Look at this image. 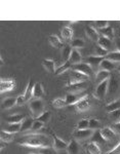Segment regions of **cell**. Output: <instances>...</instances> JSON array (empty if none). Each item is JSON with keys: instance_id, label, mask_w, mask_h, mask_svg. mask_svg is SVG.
Here are the masks:
<instances>
[{"instance_id": "obj_1", "label": "cell", "mask_w": 120, "mask_h": 154, "mask_svg": "<svg viewBox=\"0 0 120 154\" xmlns=\"http://www.w3.org/2000/svg\"><path fill=\"white\" fill-rule=\"evenodd\" d=\"M17 144L23 147H29V148H46L51 147L52 143L51 140L47 136L43 134H30L22 137L21 139L17 141Z\"/></svg>"}, {"instance_id": "obj_2", "label": "cell", "mask_w": 120, "mask_h": 154, "mask_svg": "<svg viewBox=\"0 0 120 154\" xmlns=\"http://www.w3.org/2000/svg\"><path fill=\"white\" fill-rule=\"evenodd\" d=\"M30 110L34 119L38 118L44 112V103L41 99H34L30 101Z\"/></svg>"}, {"instance_id": "obj_3", "label": "cell", "mask_w": 120, "mask_h": 154, "mask_svg": "<svg viewBox=\"0 0 120 154\" xmlns=\"http://www.w3.org/2000/svg\"><path fill=\"white\" fill-rule=\"evenodd\" d=\"M108 85H109V80H105L103 82L99 83L94 93V97L100 101H103L105 97L108 94Z\"/></svg>"}, {"instance_id": "obj_4", "label": "cell", "mask_w": 120, "mask_h": 154, "mask_svg": "<svg viewBox=\"0 0 120 154\" xmlns=\"http://www.w3.org/2000/svg\"><path fill=\"white\" fill-rule=\"evenodd\" d=\"M89 78V76L85 75V74L81 73L79 71H75L71 73V76H70V80L68 84H73V83H78V82H86L87 79Z\"/></svg>"}, {"instance_id": "obj_5", "label": "cell", "mask_w": 120, "mask_h": 154, "mask_svg": "<svg viewBox=\"0 0 120 154\" xmlns=\"http://www.w3.org/2000/svg\"><path fill=\"white\" fill-rule=\"evenodd\" d=\"M14 88H16V82H14V79L2 78L1 81H0V91H1V94L11 91Z\"/></svg>"}, {"instance_id": "obj_6", "label": "cell", "mask_w": 120, "mask_h": 154, "mask_svg": "<svg viewBox=\"0 0 120 154\" xmlns=\"http://www.w3.org/2000/svg\"><path fill=\"white\" fill-rule=\"evenodd\" d=\"M94 131L91 128H86V130H76L73 133V136L76 140H86V139L91 138L94 135Z\"/></svg>"}, {"instance_id": "obj_7", "label": "cell", "mask_w": 120, "mask_h": 154, "mask_svg": "<svg viewBox=\"0 0 120 154\" xmlns=\"http://www.w3.org/2000/svg\"><path fill=\"white\" fill-rule=\"evenodd\" d=\"M86 97V94L84 93H79V94H67L66 95V103H67V106H70V105H75L77 102H79L81 99L85 98Z\"/></svg>"}, {"instance_id": "obj_8", "label": "cell", "mask_w": 120, "mask_h": 154, "mask_svg": "<svg viewBox=\"0 0 120 154\" xmlns=\"http://www.w3.org/2000/svg\"><path fill=\"white\" fill-rule=\"evenodd\" d=\"M72 69L75 71L81 72V73L85 74V75H87V76H91L92 74V67L89 65V64L85 63V62H84V63H82L81 62V63L72 66Z\"/></svg>"}, {"instance_id": "obj_9", "label": "cell", "mask_w": 120, "mask_h": 154, "mask_svg": "<svg viewBox=\"0 0 120 154\" xmlns=\"http://www.w3.org/2000/svg\"><path fill=\"white\" fill-rule=\"evenodd\" d=\"M67 91L68 94H79L85 89L86 88V82H78V83H73V84H67Z\"/></svg>"}, {"instance_id": "obj_10", "label": "cell", "mask_w": 120, "mask_h": 154, "mask_svg": "<svg viewBox=\"0 0 120 154\" xmlns=\"http://www.w3.org/2000/svg\"><path fill=\"white\" fill-rule=\"evenodd\" d=\"M52 147L56 150H65L68 147V143H66L59 137H57L54 134H52Z\"/></svg>"}, {"instance_id": "obj_11", "label": "cell", "mask_w": 120, "mask_h": 154, "mask_svg": "<svg viewBox=\"0 0 120 154\" xmlns=\"http://www.w3.org/2000/svg\"><path fill=\"white\" fill-rule=\"evenodd\" d=\"M89 107H91V103L87 100V97L81 99L79 102H77V103L75 104V109H76L77 111H79V112H84V111L88 110Z\"/></svg>"}, {"instance_id": "obj_12", "label": "cell", "mask_w": 120, "mask_h": 154, "mask_svg": "<svg viewBox=\"0 0 120 154\" xmlns=\"http://www.w3.org/2000/svg\"><path fill=\"white\" fill-rule=\"evenodd\" d=\"M67 153L68 154H79L80 146L76 139H73L68 143V147H67Z\"/></svg>"}, {"instance_id": "obj_13", "label": "cell", "mask_w": 120, "mask_h": 154, "mask_svg": "<svg viewBox=\"0 0 120 154\" xmlns=\"http://www.w3.org/2000/svg\"><path fill=\"white\" fill-rule=\"evenodd\" d=\"M48 42L49 44L54 48H63L65 44L63 43V41L59 38L57 35H49L48 36Z\"/></svg>"}, {"instance_id": "obj_14", "label": "cell", "mask_w": 120, "mask_h": 154, "mask_svg": "<svg viewBox=\"0 0 120 154\" xmlns=\"http://www.w3.org/2000/svg\"><path fill=\"white\" fill-rule=\"evenodd\" d=\"M42 66L44 67V69L49 72V73H56V63H54V60L51 59H44L42 61Z\"/></svg>"}, {"instance_id": "obj_15", "label": "cell", "mask_w": 120, "mask_h": 154, "mask_svg": "<svg viewBox=\"0 0 120 154\" xmlns=\"http://www.w3.org/2000/svg\"><path fill=\"white\" fill-rule=\"evenodd\" d=\"M97 45L109 51L112 48V40L105 36H100L99 40H97Z\"/></svg>"}, {"instance_id": "obj_16", "label": "cell", "mask_w": 120, "mask_h": 154, "mask_svg": "<svg viewBox=\"0 0 120 154\" xmlns=\"http://www.w3.org/2000/svg\"><path fill=\"white\" fill-rule=\"evenodd\" d=\"M85 33H86V36L88 37L89 39H91L92 41H97L100 38L99 36V32L97 31L94 27L91 26H86L85 27Z\"/></svg>"}, {"instance_id": "obj_17", "label": "cell", "mask_w": 120, "mask_h": 154, "mask_svg": "<svg viewBox=\"0 0 120 154\" xmlns=\"http://www.w3.org/2000/svg\"><path fill=\"white\" fill-rule=\"evenodd\" d=\"M110 77H111V72L100 69V70L97 72L96 79H97V82L101 83V82H103V81H105V80H109Z\"/></svg>"}, {"instance_id": "obj_18", "label": "cell", "mask_w": 120, "mask_h": 154, "mask_svg": "<svg viewBox=\"0 0 120 154\" xmlns=\"http://www.w3.org/2000/svg\"><path fill=\"white\" fill-rule=\"evenodd\" d=\"M81 61H82L81 54H80L77 49H73L71 53V56H70V58H69V62L71 63V65L74 66V65H76V64L81 63Z\"/></svg>"}, {"instance_id": "obj_19", "label": "cell", "mask_w": 120, "mask_h": 154, "mask_svg": "<svg viewBox=\"0 0 120 154\" xmlns=\"http://www.w3.org/2000/svg\"><path fill=\"white\" fill-rule=\"evenodd\" d=\"M118 80H117V78L115 76H112L110 77L109 79V85H108V94L107 95H112V94H114L115 91H117V88H118Z\"/></svg>"}, {"instance_id": "obj_20", "label": "cell", "mask_w": 120, "mask_h": 154, "mask_svg": "<svg viewBox=\"0 0 120 154\" xmlns=\"http://www.w3.org/2000/svg\"><path fill=\"white\" fill-rule=\"evenodd\" d=\"M100 131H101L102 136L104 137V139L106 141H111L116 138V134L114 133V131L111 128H104Z\"/></svg>"}, {"instance_id": "obj_21", "label": "cell", "mask_w": 120, "mask_h": 154, "mask_svg": "<svg viewBox=\"0 0 120 154\" xmlns=\"http://www.w3.org/2000/svg\"><path fill=\"white\" fill-rule=\"evenodd\" d=\"M105 58H102V57H97V56H91L88 58L85 59V63L89 64L91 67H100L101 63L103 62V60Z\"/></svg>"}, {"instance_id": "obj_22", "label": "cell", "mask_w": 120, "mask_h": 154, "mask_svg": "<svg viewBox=\"0 0 120 154\" xmlns=\"http://www.w3.org/2000/svg\"><path fill=\"white\" fill-rule=\"evenodd\" d=\"M34 84L35 83L32 82V80L30 79L28 84H27V88H26V89H25V93H24V96H25V99H26V102L32 101V98H33Z\"/></svg>"}, {"instance_id": "obj_23", "label": "cell", "mask_w": 120, "mask_h": 154, "mask_svg": "<svg viewBox=\"0 0 120 154\" xmlns=\"http://www.w3.org/2000/svg\"><path fill=\"white\" fill-rule=\"evenodd\" d=\"M35 119L31 116H28L22 121V128H21V131H27L29 130H32V126H33V123H34Z\"/></svg>"}, {"instance_id": "obj_24", "label": "cell", "mask_w": 120, "mask_h": 154, "mask_svg": "<svg viewBox=\"0 0 120 154\" xmlns=\"http://www.w3.org/2000/svg\"><path fill=\"white\" fill-rule=\"evenodd\" d=\"M44 95V88L40 82H35L34 89H33V98L35 99H41V97Z\"/></svg>"}, {"instance_id": "obj_25", "label": "cell", "mask_w": 120, "mask_h": 154, "mask_svg": "<svg viewBox=\"0 0 120 154\" xmlns=\"http://www.w3.org/2000/svg\"><path fill=\"white\" fill-rule=\"evenodd\" d=\"M100 68H101L102 70H106V71L111 72L112 70L116 69V65H115V63H113L112 61H110V60L105 58L103 60V62L101 63V65H100Z\"/></svg>"}, {"instance_id": "obj_26", "label": "cell", "mask_w": 120, "mask_h": 154, "mask_svg": "<svg viewBox=\"0 0 120 154\" xmlns=\"http://www.w3.org/2000/svg\"><path fill=\"white\" fill-rule=\"evenodd\" d=\"M17 105V98L14 97H11V98H7L5 100H3L1 104V107L3 110H8V109L12 108L14 106Z\"/></svg>"}, {"instance_id": "obj_27", "label": "cell", "mask_w": 120, "mask_h": 154, "mask_svg": "<svg viewBox=\"0 0 120 154\" xmlns=\"http://www.w3.org/2000/svg\"><path fill=\"white\" fill-rule=\"evenodd\" d=\"M26 118V116L23 115V114H14V115H11L8 117H6V121L7 123H22V121Z\"/></svg>"}, {"instance_id": "obj_28", "label": "cell", "mask_w": 120, "mask_h": 154, "mask_svg": "<svg viewBox=\"0 0 120 154\" xmlns=\"http://www.w3.org/2000/svg\"><path fill=\"white\" fill-rule=\"evenodd\" d=\"M91 142L97 143V144H99V145H101V144H104L105 142H107V141L105 140L104 137L102 136L101 131L97 130V131H94V135H92V137H91Z\"/></svg>"}, {"instance_id": "obj_29", "label": "cell", "mask_w": 120, "mask_h": 154, "mask_svg": "<svg viewBox=\"0 0 120 154\" xmlns=\"http://www.w3.org/2000/svg\"><path fill=\"white\" fill-rule=\"evenodd\" d=\"M61 32H62V37L66 41H70L73 38V34H74L73 30H72V28H70V27H64Z\"/></svg>"}, {"instance_id": "obj_30", "label": "cell", "mask_w": 120, "mask_h": 154, "mask_svg": "<svg viewBox=\"0 0 120 154\" xmlns=\"http://www.w3.org/2000/svg\"><path fill=\"white\" fill-rule=\"evenodd\" d=\"M0 139H1V142L8 144L9 142L14 141V134H11L8 131L2 130L1 133H0Z\"/></svg>"}, {"instance_id": "obj_31", "label": "cell", "mask_w": 120, "mask_h": 154, "mask_svg": "<svg viewBox=\"0 0 120 154\" xmlns=\"http://www.w3.org/2000/svg\"><path fill=\"white\" fill-rule=\"evenodd\" d=\"M87 151H88L89 154H102L100 145L94 142H91L87 145Z\"/></svg>"}, {"instance_id": "obj_32", "label": "cell", "mask_w": 120, "mask_h": 154, "mask_svg": "<svg viewBox=\"0 0 120 154\" xmlns=\"http://www.w3.org/2000/svg\"><path fill=\"white\" fill-rule=\"evenodd\" d=\"M73 51L72 46L70 44H65L63 49H62V56H63V59L65 62H68L69 61V58L71 56V53Z\"/></svg>"}, {"instance_id": "obj_33", "label": "cell", "mask_w": 120, "mask_h": 154, "mask_svg": "<svg viewBox=\"0 0 120 154\" xmlns=\"http://www.w3.org/2000/svg\"><path fill=\"white\" fill-rule=\"evenodd\" d=\"M21 128H22V123H11V125H7L5 131L11 134H17L21 131Z\"/></svg>"}, {"instance_id": "obj_34", "label": "cell", "mask_w": 120, "mask_h": 154, "mask_svg": "<svg viewBox=\"0 0 120 154\" xmlns=\"http://www.w3.org/2000/svg\"><path fill=\"white\" fill-rule=\"evenodd\" d=\"M106 59L112 61L113 63H120V51H110L108 56L106 57Z\"/></svg>"}, {"instance_id": "obj_35", "label": "cell", "mask_w": 120, "mask_h": 154, "mask_svg": "<svg viewBox=\"0 0 120 154\" xmlns=\"http://www.w3.org/2000/svg\"><path fill=\"white\" fill-rule=\"evenodd\" d=\"M100 33L102 34V36H105L109 39H113L114 38V31H113V28L112 27H107V28H104V29H101Z\"/></svg>"}, {"instance_id": "obj_36", "label": "cell", "mask_w": 120, "mask_h": 154, "mask_svg": "<svg viewBox=\"0 0 120 154\" xmlns=\"http://www.w3.org/2000/svg\"><path fill=\"white\" fill-rule=\"evenodd\" d=\"M120 109V100H115L111 103H109L108 105L106 106V111L108 113L112 112V111H115V110H118Z\"/></svg>"}, {"instance_id": "obj_37", "label": "cell", "mask_w": 120, "mask_h": 154, "mask_svg": "<svg viewBox=\"0 0 120 154\" xmlns=\"http://www.w3.org/2000/svg\"><path fill=\"white\" fill-rule=\"evenodd\" d=\"M66 106H67L66 100L63 98H57V99H54V100L52 101V107L56 108V109H62Z\"/></svg>"}, {"instance_id": "obj_38", "label": "cell", "mask_w": 120, "mask_h": 154, "mask_svg": "<svg viewBox=\"0 0 120 154\" xmlns=\"http://www.w3.org/2000/svg\"><path fill=\"white\" fill-rule=\"evenodd\" d=\"M70 68H72V65H71V63L68 61V62H65V63L63 64L62 66H60L59 68H57V70H56V75H60V74H62V73H64V72H66V71H68Z\"/></svg>"}, {"instance_id": "obj_39", "label": "cell", "mask_w": 120, "mask_h": 154, "mask_svg": "<svg viewBox=\"0 0 120 154\" xmlns=\"http://www.w3.org/2000/svg\"><path fill=\"white\" fill-rule=\"evenodd\" d=\"M94 56H97V57H102V58H106L107 56H108L109 51H106V49H104L103 48H101V46H96L94 48Z\"/></svg>"}, {"instance_id": "obj_40", "label": "cell", "mask_w": 120, "mask_h": 154, "mask_svg": "<svg viewBox=\"0 0 120 154\" xmlns=\"http://www.w3.org/2000/svg\"><path fill=\"white\" fill-rule=\"evenodd\" d=\"M51 111H44V112L42 113L38 118H36V120L41 121V122H43L44 125H45L46 122H48L49 119H51Z\"/></svg>"}, {"instance_id": "obj_41", "label": "cell", "mask_w": 120, "mask_h": 154, "mask_svg": "<svg viewBox=\"0 0 120 154\" xmlns=\"http://www.w3.org/2000/svg\"><path fill=\"white\" fill-rule=\"evenodd\" d=\"M89 128V119H81L77 123V130H86Z\"/></svg>"}, {"instance_id": "obj_42", "label": "cell", "mask_w": 120, "mask_h": 154, "mask_svg": "<svg viewBox=\"0 0 120 154\" xmlns=\"http://www.w3.org/2000/svg\"><path fill=\"white\" fill-rule=\"evenodd\" d=\"M84 41L82 40V39L80 38H77V39H74L73 41H71V43H70V45L73 48V49H77V48H81L84 46Z\"/></svg>"}, {"instance_id": "obj_43", "label": "cell", "mask_w": 120, "mask_h": 154, "mask_svg": "<svg viewBox=\"0 0 120 154\" xmlns=\"http://www.w3.org/2000/svg\"><path fill=\"white\" fill-rule=\"evenodd\" d=\"M101 128V121L97 118H91L89 119V128L91 130H97Z\"/></svg>"}, {"instance_id": "obj_44", "label": "cell", "mask_w": 120, "mask_h": 154, "mask_svg": "<svg viewBox=\"0 0 120 154\" xmlns=\"http://www.w3.org/2000/svg\"><path fill=\"white\" fill-rule=\"evenodd\" d=\"M40 154H57V150L54 147H46L40 149Z\"/></svg>"}, {"instance_id": "obj_45", "label": "cell", "mask_w": 120, "mask_h": 154, "mask_svg": "<svg viewBox=\"0 0 120 154\" xmlns=\"http://www.w3.org/2000/svg\"><path fill=\"white\" fill-rule=\"evenodd\" d=\"M108 114H109L110 118L113 119V120H120V109L112 111V112H110Z\"/></svg>"}, {"instance_id": "obj_46", "label": "cell", "mask_w": 120, "mask_h": 154, "mask_svg": "<svg viewBox=\"0 0 120 154\" xmlns=\"http://www.w3.org/2000/svg\"><path fill=\"white\" fill-rule=\"evenodd\" d=\"M43 126H44L43 122H41V121L36 120V119H35V121L33 123V126H32V131H39V130H41Z\"/></svg>"}, {"instance_id": "obj_47", "label": "cell", "mask_w": 120, "mask_h": 154, "mask_svg": "<svg viewBox=\"0 0 120 154\" xmlns=\"http://www.w3.org/2000/svg\"><path fill=\"white\" fill-rule=\"evenodd\" d=\"M105 154H120V142L116 146H114V148H112L111 150H109Z\"/></svg>"}, {"instance_id": "obj_48", "label": "cell", "mask_w": 120, "mask_h": 154, "mask_svg": "<svg viewBox=\"0 0 120 154\" xmlns=\"http://www.w3.org/2000/svg\"><path fill=\"white\" fill-rule=\"evenodd\" d=\"M96 26L97 27V29H104L108 27V21H97L96 22Z\"/></svg>"}, {"instance_id": "obj_49", "label": "cell", "mask_w": 120, "mask_h": 154, "mask_svg": "<svg viewBox=\"0 0 120 154\" xmlns=\"http://www.w3.org/2000/svg\"><path fill=\"white\" fill-rule=\"evenodd\" d=\"M26 103V99H25L24 94L17 97V106H23Z\"/></svg>"}, {"instance_id": "obj_50", "label": "cell", "mask_w": 120, "mask_h": 154, "mask_svg": "<svg viewBox=\"0 0 120 154\" xmlns=\"http://www.w3.org/2000/svg\"><path fill=\"white\" fill-rule=\"evenodd\" d=\"M110 128L114 131L115 134H118V135H120V122H115L114 125H112Z\"/></svg>"}, {"instance_id": "obj_51", "label": "cell", "mask_w": 120, "mask_h": 154, "mask_svg": "<svg viewBox=\"0 0 120 154\" xmlns=\"http://www.w3.org/2000/svg\"><path fill=\"white\" fill-rule=\"evenodd\" d=\"M115 45H116V48H117V51H120V38H117L116 40H115Z\"/></svg>"}, {"instance_id": "obj_52", "label": "cell", "mask_w": 120, "mask_h": 154, "mask_svg": "<svg viewBox=\"0 0 120 154\" xmlns=\"http://www.w3.org/2000/svg\"><path fill=\"white\" fill-rule=\"evenodd\" d=\"M116 70H117V71H118V72H120V64H119V65H118V66H117V67H116Z\"/></svg>"}, {"instance_id": "obj_53", "label": "cell", "mask_w": 120, "mask_h": 154, "mask_svg": "<svg viewBox=\"0 0 120 154\" xmlns=\"http://www.w3.org/2000/svg\"><path fill=\"white\" fill-rule=\"evenodd\" d=\"M4 64V62H3V59H2V57H1V65H3Z\"/></svg>"}, {"instance_id": "obj_54", "label": "cell", "mask_w": 120, "mask_h": 154, "mask_svg": "<svg viewBox=\"0 0 120 154\" xmlns=\"http://www.w3.org/2000/svg\"><path fill=\"white\" fill-rule=\"evenodd\" d=\"M29 154H40V153H29Z\"/></svg>"}]
</instances>
